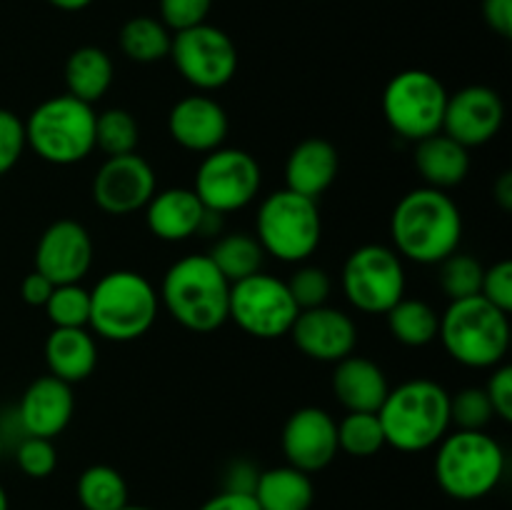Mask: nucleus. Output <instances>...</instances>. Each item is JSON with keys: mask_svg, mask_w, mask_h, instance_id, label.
<instances>
[{"mask_svg": "<svg viewBox=\"0 0 512 510\" xmlns=\"http://www.w3.org/2000/svg\"><path fill=\"white\" fill-rule=\"evenodd\" d=\"M200 510H260L253 493H235V490H220L218 495L205 500Z\"/></svg>", "mask_w": 512, "mask_h": 510, "instance_id": "nucleus-45", "label": "nucleus"}, {"mask_svg": "<svg viewBox=\"0 0 512 510\" xmlns=\"http://www.w3.org/2000/svg\"><path fill=\"white\" fill-rule=\"evenodd\" d=\"M43 355L50 375L75 385L93 375L98 365V343L88 328H53L45 338Z\"/></svg>", "mask_w": 512, "mask_h": 510, "instance_id": "nucleus-24", "label": "nucleus"}, {"mask_svg": "<svg viewBox=\"0 0 512 510\" xmlns=\"http://www.w3.org/2000/svg\"><path fill=\"white\" fill-rule=\"evenodd\" d=\"M138 140V120L130 110L108 108L103 113H95V148L103 150L108 158L135 153Z\"/></svg>", "mask_w": 512, "mask_h": 510, "instance_id": "nucleus-32", "label": "nucleus"}, {"mask_svg": "<svg viewBox=\"0 0 512 510\" xmlns=\"http://www.w3.org/2000/svg\"><path fill=\"white\" fill-rule=\"evenodd\" d=\"M285 285H288L298 310L328 305L330 293H333V280H330L328 270L313 263L298 265V268L293 270V275L285 280Z\"/></svg>", "mask_w": 512, "mask_h": 510, "instance_id": "nucleus-36", "label": "nucleus"}, {"mask_svg": "<svg viewBox=\"0 0 512 510\" xmlns=\"http://www.w3.org/2000/svg\"><path fill=\"white\" fill-rule=\"evenodd\" d=\"M413 160L423 183L445 193L463 183L470 173V148L460 145L443 130L418 140Z\"/></svg>", "mask_w": 512, "mask_h": 510, "instance_id": "nucleus-25", "label": "nucleus"}, {"mask_svg": "<svg viewBox=\"0 0 512 510\" xmlns=\"http://www.w3.org/2000/svg\"><path fill=\"white\" fill-rule=\"evenodd\" d=\"M285 465L313 475L325 470L340 453L338 448V420L323 408L305 405L298 408L283 425L280 435Z\"/></svg>", "mask_w": 512, "mask_h": 510, "instance_id": "nucleus-16", "label": "nucleus"}, {"mask_svg": "<svg viewBox=\"0 0 512 510\" xmlns=\"http://www.w3.org/2000/svg\"><path fill=\"white\" fill-rule=\"evenodd\" d=\"M143 210L145 223L155 238L165 243H183L198 235L205 205L200 203L193 188H165L160 193L155 190Z\"/></svg>", "mask_w": 512, "mask_h": 510, "instance_id": "nucleus-22", "label": "nucleus"}, {"mask_svg": "<svg viewBox=\"0 0 512 510\" xmlns=\"http://www.w3.org/2000/svg\"><path fill=\"white\" fill-rule=\"evenodd\" d=\"M15 463L23 470L28 478L43 480L53 475L58 468V450H55L50 438H35V435H25L15 448Z\"/></svg>", "mask_w": 512, "mask_h": 510, "instance_id": "nucleus-38", "label": "nucleus"}, {"mask_svg": "<svg viewBox=\"0 0 512 510\" xmlns=\"http://www.w3.org/2000/svg\"><path fill=\"white\" fill-rule=\"evenodd\" d=\"M170 40H173V33L165 28L163 20L150 18V15L130 18L118 35L120 50L133 63H158L168 58Z\"/></svg>", "mask_w": 512, "mask_h": 510, "instance_id": "nucleus-30", "label": "nucleus"}, {"mask_svg": "<svg viewBox=\"0 0 512 510\" xmlns=\"http://www.w3.org/2000/svg\"><path fill=\"white\" fill-rule=\"evenodd\" d=\"M493 418L485 388H463L450 395V425L458 430H485Z\"/></svg>", "mask_w": 512, "mask_h": 510, "instance_id": "nucleus-37", "label": "nucleus"}, {"mask_svg": "<svg viewBox=\"0 0 512 510\" xmlns=\"http://www.w3.org/2000/svg\"><path fill=\"white\" fill-rule=\"evenodd\" d=\"M158 190L155 170L143 155H113L105 158L93 178V200L103 213L130 215L148 205Z\"/></svg>", "mask_w": 512, "mask_h": 510, "instance_id": "nucleus-14", "label": "nucleus"}, {"mask_svg": "<svg viewBox=\"0 0 512 510\" xmlns=\"http://www.w3.org/2000/svg\"><path fill=\"white\" fill-rule=\"evenodd\" d=\"M448 95L443 80L430 70H403L385 85L383 118L395 135L418 143L443 130Z\"/></svg>", "mask_w": 512, "mask_h": 510, "instance_id": "nucleus-9", "label": "nucleus"}, {"mask_svg": "<svg viewBox=\"0 0 512 510\" xmlns=\"http://www.w3.org/2000/svg\"><path fill=\"white\" fill-rule=\"evenodd\" d=\"M488 385H485V393H488L490 405H493V413L500 420L510 423L512 420V368L510 365L500 363L495 368H490Z\"/></svg>", "mask_w": 512, "mask_h": 510, "instance_id": "nucleus-42", "label": "nucleus"}, {"mask_svg": "<svg viewBox=\"0 0 512 510\" xmlns=\"http://www.w3.org/2000/svg\"><path fill=\"white\" fill-rule=\"evenodd\" d=\"M255 238L280 263H305L323 238V218L313 198L283 188L258 205Z\"/></svg>", "mask_w": 512, "mask_h": 510, "instance_id": "nucleus-8", "label": "nucleus"}, {"mask_svg": "<svg viewBox=\"0 0 512 510\" xmlns=\"http://www.w3.org/2000/svg\"><path fill=\"white\" fill-rule=\"evenodd\" d=\"M158 295L160 305L193 333H213L228 323L230 283L205 253L175 260Z\"/></svg>", "mask_w": 512, "mask_h": 510, "instance_id": "nucleus-3", "label": "nucleus"}, {"mask_svg": "<svg viewBox=\"0 0 512 510\" xmlns=\"http://www.w3.org/2000/svg\"><path fill=\"white\" fill-rule=\"evenodd\" d=\"M213 0H160V20L170 33L208 23Z\"/></svg>", "mask_w": 512, "mask_h": 510, "instance_id": "nucleus-40", "label": "nucleus"}, {"mask_svg": "<svg viewBox=\"0 0 512 510\" xmlns=\"http://www.w3.org/2000/svg\"><path fill=\"white\" fill-rule=\"evenodd\" d=\"M158 313V288L138 270H110L90 288L88 328L110 343L143 338Z\"/></svg>", "mask_w": 512, "mask_h": 510, "instance_id": "nucleus-4", "label": "nucleus"}, {"mask_svg": "<svg viewBox=\"0 0 512 510\" xmlns=\"http://www.w3.org/2000/svg\"><path fill=\"white\" fill-rule=\"evenodd\" d=\"M340 288L355 310L385 315L400 298H405L403 258L388 245H360L345 258Z\"/></svg>", "mask_w": 512, "mask_h": 510, "instance_id": "nucleus-10", "label": "nucleus"}, {"mask_svg": "<svg viewBox=\"0 0 512 510\" xmlns=\"http://www.w3.org/2000/svg\"><path fill=\"white\" fill-rule=\"evenodd\" d=\"M338 448L353 458H373L385 448L378 413H348L338 423Z\"/></svg>", "mask_w": 512, "mask_h": 510, "instance_id": "nucleus-33", "label": "nucleus"}, {"mask_svg": "<svg viewBox=\"0 0 512 510\" xmlns=\"http://www.w3.org/2000/svg\"><path fill=\"white\" fill-rule=\"evenodd\" d=\"M75 413V395L73 385L63 383L55 375H43L33 380L25 388L20 398L18 423L23 435H35V438H58L70 425Z\"/></svg>", "mask_w": 512, "mask_h": 510, "instance_id": "nucleus-19", "label": "nucleus"}, {"mask_svg": "<svg viewBox=\"0 0 512 510\" xmlns=\"http://www.w3.org/2000/svg\"><path fill=\"white\" fill-rule=\"evenodd\" d=\"M113 75V60L98 45H83L65 60V88H68V95L83 103H98L113 85Z\"/></svg>", "mask_w": 512, "mask_h": 510, "instance_id": "nucleus-27", "label": "nucleus"}, {"mask_svg": "<svg viewBox=\"0 0 512 510\" xmlns=\"http://www.w3.org/2000/svg\"><path fill=\"white\" fill-rule=\"evenodd\" d=\"M43 308L53 328H88L90 290L80 283L55 285Z\"/></svg>", "mask_w": 512, "mask_h": 510, "instance_id": "nucleus-35", "label": "nucleus"}, {"mask_svg": "<svg viewBox=\"0 0 512 510\" xmlns=\"http://www.w3.org/2000/svg\"><path fill=\"white\" fill-rule=\"evenodd\" d=\"M480 295L495 308L503 313L512 310V263L510 260H498L490 268H485L483 285H480Z\"/></svg>", "mask_w": 512, "mask_h": 510, "instance_id": "nucleus-41", "label": "nucleus"}, {"mask_svg": "<svg viewBox=\"0 0 512 510\" xmlns=\"http://www.w3.org/2000/svg\"><path fill=\"white\" fill-rule=\"evenodd\" d=\"M298 313L300 310L285 280L263 270L230 285L228 320H233L243 333L253 338H283L290 333Z\"/></svg>", "mask_w": 512, "mask_h": 510, "instance_id": "nucleus-11", "label": "nucleus"}, {"mask_svg": "<svg viewBox=\"0 0 512 510\" xmlns=\"http://www.w3.org/2000/svg\"><path fill=\"white\" fill-rule=\"evenodd\" d=\"M95 245L88 228L78 220L60 218L50 223L35 245V270L53 285L83 283L93 268Z\"/></svg>", "mask_w": 512, "mask_h": 510, "instance_id": "nucleus-15", "label": "nucleus"}, {"mask_svg": "<svg viewBox=\"0 0 512 510\" xmlns=\"http://www.w3.org/2000/svg\"><path fill=\"white\" fill-rule=\"evenodd\" d=\"M53 288L55 285L50 283L45 275H40L38 270H33V273L25 275L23 283H20V295H23L25 303L33 305V308H43V305L48 303Z\"/></svg>", "mask_w": 512, "mask_h": 510, "instance_id": "nucleus-44", "label": "nucleus"}, {"mask_svg": "<svg viewBox=\"0 0 512 510\" xmlns=\"http://www.w3.org/2000/svg\"><path fill=\"white\" fill-rule=\"evenodd\" d=\"M260 510H310L315 503V485L308 473L293 465L260 470L253 488Z\"/></svg>", "mask_w": 512, "mask_h": 510, "instance_id": "nucleus-26", "label": "nucleus"}, {"mask_svg": "<svg viewBox=\"0 0 512 510\" xmlns=\"http://www.w3.org/2000/svg\"><path fill=\"white\" fill-rule=\"evenodd\" d=\"M438 340L445 353L465 368H495L510 350V313L495 308L483 295L450 300L445 313H440Z\"/></svg>", "mask_w": 512, "mask_h": 510, "instance_id": "nucleus-5", "label": "nucleus"}, {"mask_svg": "<svg viewBox=\"0 0 512 510\" xmlns=\"http://www.w3.org/2000/svg\"><path fill=\"white\" fill-rule=\"evenodd\" d=\"M258 473L260 470H255L250 463L238 460V463L230 465L228 473H225V488L223 490H235V493H253Z\"/></svg>", "mask_w": 512, "mask_h": 510, "instance_id": "nucleus-46", "label": "nucleus"}, {"mask_svg": "<svg viewBox=\"0 0 512 510\" xmlns=\"http://www.w3.org/2000/svg\"><path fill=\"white\" fill-rule=\"evenodd\" d=\"M3 453H5V435L3 430H0V460H3Z\"/></svg>", "mask_w": 512, "mask_h": 510, "instance_id": "nucleus-51", "label": "nucleus"}, {"mask_svg": "<svg viewBox=\"0 0 512 510\" xmlns=\"http://www.w3.org/2000/svg\"><path fill=\"white\" fill-rule=\"evenodd\" d=\"M483 18L500 38H512V0H483Z\"/></svg>", "mask_w": 512, "mask_h": 510, "instance_id": "nucleus-43", "label": "nucleus"}, {"mask_svg": "<svg viewBox=\"0 0 512 510\" xmlns=\"http://www.w3.org/2000/svg\"><path fill=\"white\" fill-rule=\"evenodd\" d=\"M25 123V143L50 165L83 163L95 150V110L73 95L43 100Z\"/></svg>", "mask_w": 512, "mask_h": 510, "instance_id": "nucleus-7", "label": "nucleus"}, {"mask_svg": "<svg viewBox=\"0 0 512 510\" xmlns=\"http://www.w3.org/2000/svg\"><path fill=\"white\" fill-rule=\"evenodd\" d=\"M228 113L210 95H185L170 108L168 133L190 153H210L228 138Z\"/></svg>", "mask_w": 512, "mask_h": 510, "instance_id": "nucleus-20", "label": "nucleus"}, {"mask_svg": "<svg viewBox=\"0 0 512 510\" xmlns=\"http://www.w3.org/2000/svg\"><path fill=\"white\" fill-rule=\"evenodd\" d=\"M0 510H10V500H8V493H5L3 485H0Z\"/></svg>", "mask_w": 512, "mask_h": 510, "instance_id": "nucleus-50", "label": "nucleus"}, {"mask_svg": "<svg viewBox=\"0 0 512 510\" xmlns=\"http://www.w3.org/2000/svg\"><path fill=\"white\" fill-rule=\"evenodd\" d=\"M260 183L263 173L248 150L220 145L205 153L195 173L193 190L205 208L225 215L253 203L260 193Z\"/></svg>", "mask_w": 512, "mask_h": 510, "instance_id": "nucleus-13", "label": "nucleus"}, {"mask_svg": "<svg viewBox=\"0 0 512 510\" xmlns=\"http://www.w3.org/2000/svg\"><path fill=\"white\" fill-rule=\"evenodd\" d=\"M378 418L385 445L400 453H423L450 433V393L435 380H405L388 390Z\"/></svg>", "mask_w": 512, "mask_h": 510, "instance_id": "nucleus-2", "label": "nucleus"}, {"mask_svg": "<svg viewBox=\"0 0 512 510\" xmlns=\"http://www.w3.org/2000/svg\"><path fill=\"white\" fill-rule=\"evenodd\" d=\"M53 8L65 10V13H78V10H85L88 5H93V0H45Z\"/></svg>", "mask_w": 512, "mask_h": 510, "instance_id": "nucleus-49", "label": "nucleus"}, {"mask_svg": "<svg viewBox=\"0 0 512 510\" xmlns=\"http://www.w3.org/2000/svg\"><path fill=\"white\" fill-rule=\"evenodd\" d=\"M435 448V480L448 498L473 503L503 480L505 450L485 430H453Z\"/></svg>", "mask_w": 512, "mask_h": 510, "instance_id": "nucleus-6", "label": "nucleus"}, {"mask_svg": "<svg viewBox=\"0 0 512 510\" xmlns=\"http://www.w3.org/2000/svg\"><path fill=\"white\" fill-rule=\"evenodd\" d=\"M385 320L393 338L408 348H423L438 338L440 313L420 298H400L385 313Z\"/></svg>", "mask_w": 512, "mask_h": 510, "instance_id": "nucleus-29", "label": "nucleus"}, {"mask_svg": "<svg viewBox=\"0 0 512 510\" xmlns=\"http://www.w3.org/2000/svg\"><path fill=\"white\" fill-rule=\"evenodd\" d=\"M390 235L400 258L420 265H438L460 248L463 215L445 190L420 185L395 203Z\"/></svg>", "mask_w": 512, "mask_h": 510, "instance_id": "nucleus-1", "label": "nucleus"}, {"mask_svg": "<svg viewBox=\"0 0 512 510\" xmlns=\"http://www.w3.org/2000/svg\"><path fill=\"white\" fill-rule=\"evenodd\" d=\"M338 150L325 138H305L285 160V188L318 200L338 178Z\"/></svg>", "mask_w": 512, "mask_h": 510, "instance_id": "nucleus-21", "label": "nucleus"}, {"mask_svg": "<svg viewBox=\"0 0 512 510\" xmlns=\"http://www.w3.org/2000/svg\"><path fill=\"white\" fill-rule=\"evenodd\" d=\"M223 218L225 215L205 208L203 220H200V228H198L200 238H218V235H223Z\"/></svg>", "mask_w": 512, "mask_h": 510, "instance_id": "nucleus-48", "label": "nucleus"}, {"mask_svg": "<svg viewBox=\"0 0 512 510\" xmlns=\"http://www.w3.org/2000/svg\"><path fill=\"white\" fill-rule=\"evenodd\" d=\"M123 510H153V508H145V505H125V508Z\"/></svg>", "mask_w": 512, "mask_h": 510, "instance_id": "nucleus-52", "label": "nucleus"}, {"mask_svg": "<svg viewBox=\"0 0 512 510\" xmlns=\"http://www.w3.org/2000/svg\"><path fill=\"white\" fill-rule=\"evenodd\" d=\"M505 120V103L498 90L488 85H465L448 95L443 115V133L465 148L490 143Z\"/></svg>", "mask_w": 512, "mask_h": 510, "instance_id": "nucleus-17", "label": "nucleus"}, {"mask_svg": "<svg viewBox=\"0 0 512 510\" xmlns=\"http://www.w3.org/2000/svg\"><path fill=\"white\" fill-rule=\"evenodd\" d=\"M288 335L305 358L318 360V363H338L353 355L358 345L355 320L333 305L300 310Z\"/></svg>", "mask_w": 512, "mask_h": 510, "instance_id": "nucleus-18", "label": "nucleus"}, {"mask_svg": "<svg viewBox=\"0 0 512 510\" xmlns=\"http://www.w3.org/2000/svg\"><path fill=\"white\" fill-rule=\"evenodd\" d=\"M388 390V378L373 360L348 355L335 363L333 393L348 413H378Z\"/></svg>", "mask_w": 512, "mask_h": 510, "instance_id": "nucleus-23", "label": "nucleus"}, {"mask_svg": "<svg viewBox=\"0 0 512 510\" xmlns=\"http://www.w3.org/2000/svg\"><path fill=\"white\" fill-rule=\"evenodd\" d=\"M168 58L180 78L203 93L223 88L238 73V48L233 38L210 23L173 33Z\"/></svg>", "mask_w": 512, "mask_h": 510, "instance_id": "nucleus-12", "label": "nucleus"}, {"mask_svg": "<svg viewBox=\"0 0 512 510\" xmlns=\"http://www.w3.org/2000/svg\"><path fill=\"white\" fill-rule=\"evenodd\" d=\"M440 290L448 295L450 300H463L480 295V285H483V263L473 258L470 253H460L455 250L445 260H440Z\"/></svg>", "mask_w": 512, "mask_h": 510, "instance_id": "nucleus-34", "label": "nucleus"}, {"mask_svg": "<svg viewBox=\"0 0 512 510\" xmlns=\"http://www.w3.org/2000/svg\"><path fill=\"white\" fill-rule=\"evenodd\" d=\"M25 148V123L8 108H0V175L10 173L23 158Z\"/></svg>", "mask_w": 512, "mask_h": 510, "instance_id": "nucleus-39", "label": "nucleus"}, {"mask_svg": "<svg viewBox=\"0 0 512 510\" xmlns=\"http://www.w3.org/2000/svg\"><path fill=\"white\" fill-rule=\"evenodd\" d=\"M493 198L503 210H512V173L510 170H505V173L495 180Z\"/></svg>", "mask_w": 512, "mask_h": 510, "instance_id": "nucleus-47", "label": "nucleus"}, {"mask_svg": "<svg viewBox=\"0 0 512 510\" xmlns=\"http://www.w3.org/2000/svg\"><path fill=\"white\" fill-rule=\"evenodd\" d=\"M205 255L213 260L215 268L225 275L230 285L248 278V275L260 273L265 263L263 245L258 243L253 233H243V230L218 235Z\"/></svg>", "mask_w": 512, "mask_h": 510, "instance_id": "nucleus-28", "label": "nucleus"}, {"mask_svg": "<svg viewBox=\"0 0 512 510\" xmlns=\"http://www.w3.org/2000/svg\"><path fill=\"white\" fill-rule=\"evenodd\" d=\"M78 503L83 510H123L128 505V483L113 465H90L80 473Z\"/></svg>", "mask_w": 512, "mask_h": 510, "instance_id": "nucleus-31", "label": "nucleus"}]
</instances>
